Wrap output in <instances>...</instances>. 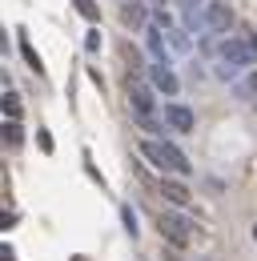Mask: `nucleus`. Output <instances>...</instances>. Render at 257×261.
I'll return each mask as SVG.
<instances>
[{
  "mask_svg": "<svg viewBox=\"0 0 257 261\" xmlns=\"http://www.w3.org/2000/svg\"><path fill=\"white\" fill-rule=\"evenodd\" d=\"M181 253H185V249H173V245H169V249L161 253V261H185V257H181Z\"/></svg>",
  "mask_w": 257,
  "mask_h": 261,
  "instance_id": "16",
  "label": "nucleus"
},
{
  "mask_svg": "<svg viewBox=\"0 0 257 261\" xmlns=\"http://www.w3.org/2000/svg\"><path fill=\"white\" fill-rule=\"evenodd\" d=\"M177 8H181V16H185L189 33L201 36V29H205V8H201V0H177Z\"/></svg>",
  "mask_w": 257,
  "mask_h": 261,
  "instance_id": "8",
  "label": "nucleus"
},
{
  "mask_svg": "<svg viewBox=\"0 0 257 261\" xmlns=\"http://www.w3.org/2000/svg\"><path fill=\"white\" fill-rule=\"evenodd\" d=\"M253 241H257V225H253Z\"/></svg>",
  "mask_w": 257,
  "mask_h": 261,
  "instance_id": "20",
  "label": "nucleus"
},
{
  "mask_svg": "<svg viewBox=\"0 0 257 261\" xmlns=\"http://www.w3.org/2000/svg\"><path fill=\"white\" fill-rule=\"evenodd\" d=\"M121 221H125V229H128V233H133V237H137V213H133L128 205H125V209H121Z\"/></svg>",
  "mask_w": 257,
  "mask_h": 261,
  "instance_id": "12",
  "label": "nucleus"
},
{
  "mask_svg": "<svg viewBox=\"0 0 257 261\" xmlns=\"http://www.w3.org/2000/svg\"><path fill=\"white\" fill-rule=\"evenodd\" d=\"M233 29V8L225 0H209L205 4V33L209 36H229Z\"/></svg>",
  "mask_w": 257,
  "mask_h": 261,
  "instance_id": "3",
  "label": "nucleus"
},
{
  "mask_svg": "<svg viewBox=\"0 0 257 261\" xmlns=\"http://www.w3.org/2000/svg\"><path fill=\"white\" fill-rule=\"evenodd\" d=\"M153 24H157V29H169V24H173V16H169L165 8H157V12H153Z\"/></svg>",
  "mask_w": 257,
  "mask_h": 261,
  "instance_id": "15",
  "label": "nucleus"
},
{
  "mask_svg": "<svg viewBox=\"0 0 257 261\" xmlns=\"http://www.w3.org/2000/svg\"><path fill=\"white\" fill-rule=\"evenodd\" d=\"M149 4H153V8H161V4H165V0H149Z\"/></svg>",
  "mask_w": 257,
  "mask_h": 261,
  "instance_id": "19",
  "label": "nucleus"
},
{
  "mask_svg": "<svg viewBox=\"0 0 257 261\" xmlns=\"http://www.w3.org/2000/svg\"><path fill=\"white\" fill-rule=\"evenodd\" d=\"M237 97H241V100H253L257 97V72H253V68H249L245 76H237Z\"/></svg>",
  "mask_w": 257,
  "mask_h": 261,
  "instance_id": "10",
  "label": "nucleus"
},
{
  "mask_svg": "<svg viewBox=\"0 0 257 261\" xmlns=\"http://www.w3.org/2000/svg\"><path fill=\"white\" fill-rule=\"evenodd\" d=\"M20 53H24V61H29V65L40 72V61H36V53H32V44H29V40H20Z\"/></svg>",
  "mask_w": 257,
  "mask_h": 261,
  "instance_id": "13",
  "label": "nucleus"
},
{
  "mask_svg": "<svg viewBox=\"0 0 257 261\" xmlns=\"http://www.w3.org/2000/svg\"><path fill=\"white\" fill-rule=\"evenodd\" d=\"M161 237H165L173 249H189L193 237H197V221H193L185 209H165V213H161Z\"/></svg>",
  "mask_w": 257,
  "mask_h": 261,
  "instance_id": "2",
  "label": "nucleus"
},
{
  "mask_svg": "<svg viewBox=\"0 0 257 261\" xmlns=\"http://www.w3.org/2000/svg\"><path fill=\"white\" fill-rule=\"evenodd\" d=\"M149 81H153V89L165 93V97H177V93H181V81H177L173 65H169V61H161V57L149 65Z\"/></svg>",
  "mask_w": 257,
  "mask_h": 261,
  "instance_id": "4",
  "label": "nucleus"
},
{
  "mask_svg": "<svg viewBox=\"0 0 257 261\" xmlns=\"http://www.w3.org/2000/svg\"><path fill=\"white\" fill-rule=\"evenodd\" d=\"M153 93H157L153 81H149V85H133V81H128V109L153 117V113H157V97H153Z\"/></svg>",
  "mask_w": 257,
  "mask_h": 261,
  "instance_id": "7",
  "label": "nucleus"
},
{
  "mask_svg": "<svg viewBox=\"0 0 257 261\" xmlns=\"http://www.w3.org/2000/svg\"><path fill=\"white\" fill-rule=\"evenodd\" d=\"M4 137H8V145H20V141H24V133H20L16 121H8V125H4Z\"/></svg>",
  "mask_w": 257,
  "mask_h": 261,
  "instance_id": "11",
  "label": "nucleus"
},
{
  "mask_svg": "<svg viewBox=\"0 0 257 261\" xmlns=\"http://www.w3.org/2000/svg\"><path fill=\"white\" fill-rule=\"evenodd\" d=\"M121 20L133 24V29H141V33L149 29V24H145V20H149V12H145V4H137V0H125V4H121Z\"/></svg>",
  "mask_w": 257,
  "mask_h": 261,
  "instance_id": "9",
  "label": "nucleus"
},
{
  "mask_svg": "<svg viewBox=\"0 0 257 261\" xmlns=\"http://www.w3.org/2000/svg\"><path fill=\"white\" fill-rule=\"evenodd\" d=\"M161 121H165V129H173V133H193V125H197L193 109L177 105V100H169V105L161 109Z\"/></svg>",
  "mask_w": 257,
  "mask_h": 261,
  "instance_id": "5",
  "label": "nucleus"
},
{
  "mask_svg": "<svg viewBox=\"0 0 257 261\" xmlns=\"http://www.w3.org/2000/svg\"><path fill=\"white\" fill-rule=\"evenodd\" d=\"M241 36H245V40H249V44L257 48V33H253V29H241Z\"/></svg>",
  "mask_w": 257,
  "mask_h": 261,
  "instance_id": "18",
  "label": "nucleus"
},
{
  "mask_svg": "<svg viewBox=\"0 0 257 261\" xmlns=\"http://www.w3.org/2000/svg\"><path fill=\"white\" fill-rule=\"evenodd\" d=\"M161 193H165V201H169L173 209H189V205H193L189 185H185L177 173H165V181H161Z\"/></svg>",
  "mask_w": 257,
  "mask_h": 261,
  "instance_id": "6",
  "label": "nucleus"
},
{
  "mask_svg": "<svg viewBox=\"0 0 257 261\" xmlns=\"http://www.w3.org/2000/svg\"><path fill=\"white\" fill-rule=\"evenodd\" d=\"M141 153H145V157H149V165H153V169H161V173H177V177H189V173H193L189 157H185L177 145H169V141L149 137V141H141Z\"/></svg>",
  "mask_w": 257,
  "mask_h": 261,
  "instance_id": "1",
  "label": "nucleus"
},
{
  "mask_svg": "<svg viewBox=\"0 0 257 261\" xmlns=\"http://www.w3.org/2000/svg\"><path fill=\"white\" fill-rule=\"evenodd\" d=\"M76 8H81V16L96 20V4H93V0H76Z\"/></svg>",
  "mask_w": 257,
  "mask_h": 261,
  "instance_id": "14",
  "label": "nucleus"
},
{
  "mask_svg": "<svg viewBox=\"0 0 257 261\" xmlns=\"http://www.w3.org/2000/svg\"><path fill=\"white\" fill-rule=\"evenodd\" d=\"M85 44H89V53H96V48H100V33H89V40H85Z\"/></svg>",
  "mask_w": 257,
  "mask_h": 261,
  "instance_id": "17",
  "label": "nucleus"
}]
</instances>
